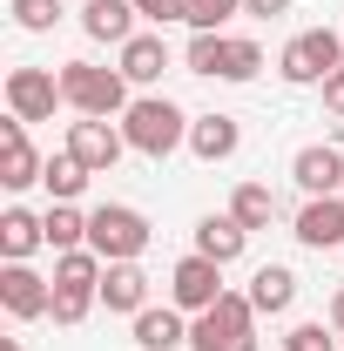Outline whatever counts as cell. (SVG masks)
Segmentation results:
<instances>
[{"label": "cell", "instance_id": "obj_20", "mask_svg": "<svg viewBox=\"0 0 344 351\" xmlns=\"http://www.w3.org/2000/svg\"><path fill=\"white\" fill-rule=\"evenodd\" d=\"M41 243H47V223L41 217H27V210H7V217H0V257H7V263H27Z\"/></svg>", "mask_w": 344, "mask_h": 351}, {"label": "cell", "instance_id": "obj_21", "mask_svg": "<svg viewBox=\"0 0 344 351\" xmlns=\"http://www.w3.org/2000/svg\"><path fill=\"white\" fill-rule=\"evenodd\" d=\"M162 68H169V47H162V34H135V41H122V75H129L135 88L162 82Z\"/></svg>", "mask_w": 344, "mask_h": 351}, {"label": "cell", "instance_id": "obj_8", "mask_svg": "<svg viewBox=\"0 0 344 351\" xmlns=\"http://www.w3.org/2000/svg\"><path fill=\"white\" fill-rule=\"evenodd\" d=\"M216 298H223V263H210V257H196V250H189V257L169 270V304L189 311V317H203Z\"/></svg>", "mask_w": 344, "mask_h": 351}, {"label": "cell", "instance_id": "obj_4", "mask_svg": "<svg viewBox=\"0 0 344 351\" xmlns=\"http://www.w3.org/2000/svg\"><path fill=\"white\" fill-rule=\"evenodd\" d=\"M61 95H68V108H82V115H129V75L122 68H95V61H68L61 68Z\"/></svg>", "mask_w": 344, "mask_h": 351}, {"label": "cell", "instance_id": "obj_3", "mask_svg": "<svg viewBox=\"0 0 344 351\" xmlns=\"http://www.w3.org/2000/svg\"><path fill=\"white\" fill-rule=\"evenodd\" d=\"M189 345L196 351H257V304L223 291L196 324H189Z\"/></svg>", "mask_w": 344, "mask_h": 351}, {"label": "cell", "instance_id": "obj_29", "mask_svg": "<svg viewBox=\"0 0 344 351\" xmlns=\"http://www.w3.org/2000/svg\"><path fill=\"white\" fill-rule=\"evenodd\" d=\"M135 14L156 21V27H169V21H189V0H135Z\"/></svg>", "mask_w": 344, "mask_h": 351}, {"label": "cell", "instance_id": "obj_10", "mask_svg": "<svg viewBox=\"0 0 344 351\" xmlns=\"http://www.w3.org/2000/svg\"><path fill=\"white\" fill-rule=\"evenodd\" d=\"M0 304H7V317H47L54 311V277H41V270H27V263H7L0 270Z\"/></svg>", "mask_w": 344, "mask_h": 351}, {"label": "cell", "instance_id": "obj_19", "mask_svg": "<svg viewBox=\"0 0 344 351\" xmlns=\"http://www.w3.org/2000/svg\"><path fill=\"white\" fill-rule=\"evenodd\" d=\"M135 345L142 351H175V345H189V324H182V311L175 304H149V311H135Z\"/></svg>", "mask_w": 344, "mask_h": 351}, {"label": "cell", "instance_id": "obj_6", "mask_svg": "<svg viewBox=\"0 0 344 351\" xmlns=\"http://www.w3.org/2000/svg\"><path fill=\"white\" fill-rule=\"evenodd\" d=\"M338 68H344V34H331V27H310V34H297V41L277 54V75L297 82V88L331 82Z\"/></svg>", "mask_w": 344, "mask_h": 351}, {"label": "cell", "instance_id": "obj_25", "mask_svg": "<svg viewBox=\"0 0 344 351\" xmlns=\"http://www.w3.org/2000/svg\"><path fill=\"white\" fill-rule=\"evenodd\" d=\"M95 304H101V291H75V284H54V311H47V317H54V324H82Z\"/></svg>", "mask_w": 344, "mask_h": 351}, {"label": "cell", "instance_id": "obj_27", "mask_svg": "<svg viewBox=\"0 0 344 351\" xmlns=\"http://www.w3.org/2000/svg\"><path fill=\"white\" fill-rule=\"evenodd\" d=\"M14 21H21L27 34H47V27L61 21V0H14Z\"/></svg>", "mask_w": 344, "mask_h": 351}, {"label": "cell", "instance_id": "obj_24", "mask_svg": "<svg viewBox=\"0 0 344 351\" xmlns=\"http://www.w3.org/2000/svg\"><path fill=\"white\" fill-rule=\"evenodd\" d=\"M41 223H47V243H54V250H88V217L75 203H54Z\"/></svg>", "mask_w": 344, "mask_h": 351}, {"label": "cell", "instance_id": "obj_1", "mask_svg": "<svg viewBox=\"0 0 344 351\" xmlns=\"http://www.w3.org/2000/svg\"><path fill=\"white\" fill-rule=\"evenodd\" d=\"M122 135H129L135 156L162 162V156H175L189 142V115L175 108L169 95H142V101H129V115H122Z\"/></svg>", "mask_w": 344, "mask_h": 351}, {"label": "cell", "instance_id": "obj_2", "mask_svg": "<svg viewBox=\"0 0 344 351\" xmlns=\"http://www.w3.org/2000/svg\"><path fill=\"white\" fill-rule=\"evenodd\" d=\"M149 217L142 210H129V203H101V210H88V250L101 263H135L142 250H149Z\"/></svg>", "mask_w": 344, "mask_h": 351}, {"label": "cell", "instance_id": "obj_16", "mask_svg": "<svg viewBox=\"0 0 344 351\" xmlns=\"http://www.w3.org/2000/svg\"><path fill=\"white\" fill-rule=\"evenodd\" d=\"M189 149H196L203 162H230V156L243 149L236 115H196V122H189Z\"/></svg>", "mask_w": 344, "mask_h": 351}, {"label": "cell", "instance_id": "obj_22", "mask_svg": "<svg viewBox=\"0 0 344 351\" xmlns=\"http://www.w3.org/2000/svg\"><path fill=\"white\" fill-rule=\"evenodd\" d=\"M88 162H75V156H68V149H61V156H47V169H41V182H47V196H54V203H75V196H82L88 189Z\"/></svg>", "mask_w": 344, "mask_h": 351}, {"label": "cell", "instance_id": "obj_12", "mask_svg": "<svg viewBox=\"0 0 344 351\" xmlns=\"http://www.w3.org/2000/svg\"><path fill=\"white\" fill-rule=\"evenodd\" d=\"M41 156H34V142H27V122L21 115H7L0 122V182L7 189H27V182H41Z\"/></svg>", "mask_w": 344, "mask_h": 351}, {"label": "cell", "instance_id": "obj_9", "mask_svg": "<svg viewBox=\"0 0 344 351\" xmlns=\"http://www.w3.org/2000/svg\"><path fill=\"white\" fill-rule=\"evenodd\" d=\"M122 149H129V135L115 129V122H101V115H82V122H68V156L88 162L95 176H108L122 162Z\"/></svg>", "mask_w": 344, "mask_h": 351}, {"label": "cell", "instance_id": "obj_34", "mask_svg": "<svg viewBox=\"0 0 344 351\" xmlns=\"http://www.w3.org/2000/svg\"><path fill=\"white\" fill-rule=\"evenodd\" d=\"M75 7H88V0H75Z\"/></svg>", "mask_w": 344, "mask_h": 351}, {"label": "cell", "instance_id": "obj_23", "mask_svg": "<svg viewBox=\"0 0 344 351\" xmlns=\"http://www.w3.org/2000/svg\"><path fill=\"white\" fill-rule=\"evenodd\" d=\"M230 217L243 223V230H270V223H277V196H270L263 182H243V189L230 196Z\"/></svg>", "mask_w": 344, "mask_h": 351}, {"label": "cell", "instance_id": "obj_14", "mask_svg": "<svg viewBox=\"0 0 344 351\" xmlns=\"http://www.w3.org/2000/svg\"><path fill=\"white\" fill-rule=\"evenodd\" d=\"M243 298L257 304V317H284V311L297 304V270H291V263H263Z\"/></svg>", "mask_w": 344, "mask_h": 351}, {"label": "cell", "instance_id": "obj_11", "mask_svg": "<svg viewBox=\"0 0 344 351\" xmlns=\"http://www.w3.org/2000/svg\"><path fill=\"white\" fill-rule=\"evenodd\" d=\"M291 182H297L304 196H344V156L338 142H310L291 156Z\"/></svg>", "mask_w": 344, "mask_h": 351}, {"label": "cell", "instance_id": "obj_5", "mask_svg": "<svg viewBox=\"0 0 344 351\" xmlns=\"http://www.w3.org/2000/svg\"><path fill=\"white\" fill-rule=\"evenodd\" d=\"M182 61H189V75H210V82H250L263 68V47L236 41V34H196Z\"/></svg>", "mask_w": 344, "mask_h": 351}, {"label": "cell", "instance_id": "obj_28", "mask_svg": "<svg viewBox=\"0 0 344 351\" xmlns=\"http://www.w3.org/2000/svg\"><path fill=\"white\" fill-rule=\"evenodd\" d=\"M284 351H338V331L331 324H291Z\"/></svg>", "mask_w": 344, "mask_h": 351}, {"label": "cell", "instance_id": "obj_15", "mask_svg": "<svg viewBox=\"0 0 344 351\" xmlns=\"http://www.w3.org/2000/svg\"><path fill=\"white\" fill-rule=\"evenodd\" d=\"M82 34L88 41H135V0H88L82 7Z\"/></svg>", "mask_w": 344, "mask_h": 351}, {"label": "cell", "instance_id": "obj_7", "mask_svg": "<svg viewBox=\"0 0 344 351\" xmlns=\"http://www.w3.org/2000/svg\"><path fill=\"white\" fill-rule=\"evenodd\" d=\"M61 101H68L61 75H47V68H14L7 75V115H21V122H54Z\"/></svg>", "mask_w": 344, "mask_h": 351}, {"label": "cell", "instance_id": "obj_33", "mask_svg": "<svg viewBox=\"0 0 344 351\" xmlns=\"http://www.w3.org/2000/svg\"><path fill=\"white\" fill-rule=\"evenodd\" d=\"M0 351H27V345H21V338H0Z\"/></svg>", "mask_w": 344, "mask_h": 351}, {"label": "cell", "instance_id": "obj_26", "mask_svg": "<svg viewBox=\"0 0 344 351\" xmlns=\"http://www.w3.org/2000/svg\"><path fill=\"white\" fill-rule=\"evenodd\" d=\"M230 14H243V0H189V27L196 34H223Z\"/></svg>", "mask_w": 344, "mask_h": 351}, {"label": "cell", "instance_id": "obj_13", "mask_svg": "<svg viewBox=\"0 0 344 351\" xmlns=\"http://www.w3.org/2000/svg\"><path fill=\"white\" fill-rule=\"evenodd\" d=\"M297 243L304 250H344V196H310L297 210Z\"/></svg>", "mask_w": 344, "mask_h": 351}, {"label": "cell", "instance_id": "obj_31", "mask_svg": "<svg viewBox=\"0 0 344 351\" xmlns=\"http://www.w3.org/2000/svg\"><path fill=\"white\" fill-rule=\"evenodd\" d=\"M324 108H331V115H344V68L324 82Z\"/></svg>", "mask_w": 344, "mask_h": 351}, {"label": "cell", "instance_id": "obj_30", "mask_svg": "<svg viewBox=\"0 0 344 351\" xmlns=\"http://www.w3.org/2000/svg\"><path fill=\"white\" fill-rule=\"evenodd\" d=\"M243 14H257V21H277V14H291V0H243Z\"/></svg>", "mask_w": 344, "mask_h": 351}, {"label": "cell", "instance_id": "obj_32", "mask_svg": "<svg viewBox=\"0 0 344 351\" xmlns=\"http://www.w3.org/2000/svg\"><path fill=\"white\" fill-rule=\"evenodd\" d=\"M331 331H338V338H344V291H338V298H331Z\"/></svg>", "mask_w": 344, "mask_h": 351}, {"label": "cell", "instance_id": "obj_17", "mask_svg": "<svg viewBox=\"0 0 344 351\" xmlns=\"http://www.w3.org/2000/svg\"><path fill=\"white\" fill-rule=\"evenodd\" d=\"M243 243H250V230H243L236 217H203V223H196V257L223 263V270L243 257Z\"/></svg>", "mask_w": 344, "mask_h": 351}, {"label": "cell", "instance_id": "obj_18", "mask_svg": "<svg viewBox=\"0 0 344 351\" xmlns=\"http://www.w3.org/2000/svg\"><path fill=\"white\" fill-rule=\"evenodd\" d=\"M101 304L108 311H149V277H142V263H108L101 270Z\"/></svg>", "mask_w": 344, "mask_h": 351}]
</instances>
